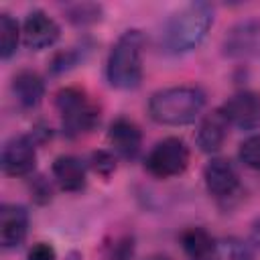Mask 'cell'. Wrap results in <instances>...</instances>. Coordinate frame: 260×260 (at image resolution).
<instances>
[{"label": "cell", "instance_id": "obj_23", "mask_svg": "<svg viewBox=\"0 0 260 260\" xmlns=\"http://www.w3.org/2000/svg\"><path fill=\"white\" fill-rule=\"evenodd\" d=\"M26 260H57V252L51 244L47 242H37L28 254H26Z\"/></svg>", "mask_w": 260, "mask_h": 260}, {"label": "cell", "instance_id": "obj_9", "mask_svg": "<svg viewBox=\"0 0 260 260\" xmlns=\"http://www.w3.org/2000/svg\"><path fill=\"white\" fill-rule=\"evenodd\" d=\"M203 181H205L209 195H213L219 201L232 199L240 191V175L236 167L228 158H221V156H215L205 165Z\"/></svg>", "mask_w": 260, "mask_h": 260}, {"label": "cell", "instance_id": "obj_10", "mask_svg": "<svg viewBox=\"0 0 260 260\" xmlns=\"http://www.w3.org/2000/svg\"><path fill=\"white\" fill-rule=\"evenodd\" d=\"M232 126L252 130L260 124V93L252 89H240L219 106Z\"/></svg>", "mask_w": 260, "mask_h": 260}, {"label": "cell", "instance_id": "obj_1", "mask_svg": "<svg viewBox=\"0 0 260 260\" xmlns=\"http://www.w3.org/2000/svg\"><path fill=\"white\" fill-rule=\"evenodd\" d=\"M213 24V8L207 2H191L173 12L160 28V47L169 55H183L201 45Z\"/></svg>", "mask_w": 260, "mask_h": 260}, {"label": "cell", "instance_id": "obj_16", "mask_svg": "<svg viewBox=\"0 0 260 260\" xmlns=\"http://www.w3.org/2000/svg\"><path fill=\"white\" fill-rule=\"evenodd\" d=\"M181 246L189 260H205L215 246V238L203 228H187L181 234Z\"/></svg>", "mask_w": 260, "mask_h": 260}, {"label": "cell", "instance_id": "obj_17", "mask_svg": "<svg viewBox=\"0 0 260 260\" xmlns=\"http://www.w3.org/2000/svg\"><path fill=\"white\" fill-rule=\"evenodd\" d=\"M205 260H254V254L242 240L221 238L215 240V246Z\"/></svg>", "mask_w": 260, "mask_h": 260}, {"label": "cell", "instance_id": "obj_13", "mask_svg": "<svg viewBox=\"0 0 260 260\" xmlns=\"http://www.w3.org/2000/svg\"><path fill=\"white\" fill-rule=\"evenodd\" d=\"M230 126L232 124L228 122V118H225L221 108H215L209 114H205L203 120L199 122L197 134H195V142H197L199 150L207 152V154L217 152L223 146L225 138H228Z\"/></svg>", "mask_w": 260, "mask_h": 260}, {"label": "cell", "instance_id": "obj_18", "mask_svg": "<svg viewBox=\"0 0 260 260\" xmlns=\"http://www.w3.org/2000/svg\"><path fill=\"white\" fill-rule=\"evenodd\" d=\"M20 37H22V26L8 12H2L0 14V57L4 61L16 53Z\"/></svg>", "mask_w": 260, "mask_h": 260}, {"label": "cell", "instance_id": "obj_4", "mask_svg": "<svg viewBox=\"0 0 260 260\" xmlns=\"http://www.w3.org/2000/svg\"><path fill=\"white\" fill-rule=\"evenodd\" d=\"M55 108L61 116V128L67 138L89 134L100 124V108L81 87H61L55 93Z\"/></svg>", "mask_w": 260, "mask_h": 260}, {"label": "cell", "instance_id": "obj_11", "mask_svg": "<svg viewBox=\"0 0 260 260\" xmlns=\"http://www.w3.org/2000/svg\"><path fill=\"white\" fill-rule=\"evenodd\" d=\"M108 142L118 156L132 160L142 148V130L134 120L120 116L108 128Z\"/></svg>", "mask_w": 260, "mask_h": 260}, {"label": "cell", "instance_id": "obj_8", "mask_svg": "<svg viewBox=\"0 0 260 260\" xmlns=\"http://www.w3.org/2000/svg\"><path fill=\"white\" fill-rule=\"evenodd\" d=\"M221 51L232 59H248L260 55V22L242 20L236 22L221 41Z\"/></svg>", "mask_w": 260, "mask_h": 260}, {"label": "cell", "instance_id": "obj_3", "mask_svg": "<svg viewBox=\"0 0 260 260\" xmlns=\"http://www.w3.org/2000/svg\"><path fill=\"white\" fill-rule=\"evenodd\" d=\"M144 35L138 28L124 30L112 45L106 61V77L116 89H136L142 81Z\"/></svg>", "mask_w": 260, "mask_h": 260}, {"label": "cell", "instance_id": "obj_21", "mask_svg": "<svg viewBox=\"0 0 260 260\" xmlns=\"http://www.w3.org/2000/svg\"><path fill=\"white\" fill-rule=\"evenodd\" d=\"M89 167L102 175V177H110L116 171V156L110 150H95L89 156Z\"/></svg>", "mask_w": 260, "mask_h": 260}, {"label": "cell", "instance_id": "obj_5", "mask_svg": "<svg viewBox=\"0 0 260 260\" xmlns=\"http://www.w3.org/2000/svg\"><path fill=\"white\" fill-rule=\"evenodd\" d=\"M189 146L179 136H167L158 140L144 158V169L156 179H173L187 171Z\"/></svg>", "mask_w": 260, "mask_h": 260}, {"label": "cell", "instance_id": "obj_7", "mask_svg": "<svg viewBox=\"0 0 260 260\" xmlns=\"http://www.w3.org/2000/svg\"><path fill=\"white\" fill-rule=\"evenodd\" d=\"M61 37V26L45 10L35 8L22 20V41L26 49L43 51L53 47Z\"/></svg>", "mask_w": 260, "mask_h": 260}, {"label": "cell", "instance_id": "obj_15", "mask_svg": "<svg viewBox=\"0 0 260 260\" xmlns=\"http://www.w3.org/2000/svg\"><path fill=\"white\" fill-rule=\"evenodd\" d=\"M12 93L18 102L20 108H37L41 104V100L45 98V81L37 71L30 69H22L12 77Z\"/></svg>", "mask_w": 260, "mask_h": 260}, {"label": "cell", "instance_id": "obj_20", "mask_svg": "<svg viewBox=\"0 0 260 260\" xmlns=\"http://www.w3.org/2000/svg\"><path fill=\"white\" fill-rule=\"evenodd\" d=\"M67 18L73 24H91L102 18V6L98 4H73L67 8Z\"/></svg>", "mask_w": 260, "mask_h": 260}, {"label": "cell", "instance_id": "obj_14", "mask_svg": "<svg viewBox=\"0 0 260 260\" xmlns=\"http://www.w3.org/2000/svg\"><path fill=\"white\" fill-rule=\"evenodd\" d=\"M51 173L55 183L67 193H77L85 187L87 171L83 160L75 154H59L51 165Z\"/></svg>", "mask_w": 260, "mask_h": 260}, {"label": "cell", "instance_id": "obj_19", "mask_svg": "<svg viewBox=\"0 0 260 260\" xmlns=\"http://www.w3.org/2000/svg\"><path fill=\"white\" fill-rule=\"evenodd\" d=\"M238 156L244 162V167L260 173V134H252L246 140L240 142Z\"/></svg>", "mask_w": 260, "mask_h": 260}, {"label": "cell", "instance_id": "obj_12", "mask_svg": "<svg viewBox=\"0 0 260 260\" xmlns=\"http://www.w3.org/2000/svg\"><path fill=\"white\" fill-rule=\"evenodd\" d=\"M28 234V211L18 203H4L0 209V244L10 250L24 242Z\"/></svg>", "mask_w": 260, "mask_h": 260}, {"label": "cell", "instance_id": "obj_2", "mask_svg": "<svg viewBox=\"0 0 260 260\" xmlns=\"http://www.w3.org/2000/svg\"><path fill=\"white\" fill-rule=\"evenodd\" d=\"M205 106V91L197 85H173L154 91L148 100V114L162 126H185L199 118Z\"/></svg>", "mask_w": 260, "mask_h": 260}, {"label": "cell", "instance_id": "obj_25", "mask_svg": "<svg viewBox=\"0 0 260 260\" xmlns=\"http://www.w3.org/2000/svg\"><path fill=\"white\" fill-rule=\"evenodd\" d=\"M252 240L260 246V219L254 223V228H252Z\"/></svg>", "mask_w": 260, "mask_h": 260}, {"label": "cell", "instance_id": "obj_22", "mask_svg": "<svg viewBox=\"0 0 260 260\" xmlns=\"http://www.w3.org/2000/svg\"><path fill=\"white\" fill-rule=\"evenodd\" d=\"M77 61H79V53L73 51V49H67V51L57 53V55L51 59L49 69H51V73H63V71L73 69V67L77 65Z\"/></svg>", "mask_w": 260, "mask_h": 260}, {"label": "cell", "instance_id": "obj_6", "mask_svg": "<svg viewBox=\"0 0 260 260\" xmlns=\"http://www.w3.org/2000/svg\"><path fill=\"white\" fill-rule=\"evenodd\" d=\"M2 171L8 177H26L35 171L37 165V148L35 140L26 134L12 136L2 146Z\"/></svg>", "mask_w": 260, "mask_h": 260}, {"label": "cell", "instance_id": "obj_24", "mask_svg": "<svg viewBox=\"0 0 260 260\" xmlns=\"http://www.w3.org/2000/svg\"><path fill=\"white\" fill-rule=\"evenodd\" d=\"M37 185H39V187H37V189H32V193H35V199H37L39 203H45V201H49V199H51V187H49L45 181H39Z\"/></svg>", "mask_w": 260, "mask_h": 260}, {"label": "cell", "instance_id": "obj_26", "mask_svg": "<svg viewBox=\"0 0 260 260\" xmlns=\"http://www.w3.org/2000/svg\"><path fill=\"white\" fill-rule=\"evenodd\" d=\"M144 260H173V258L167 256V254H150V256H146Z\"/></svg>", "mask_w": 260, "mask_h": 260}]
</instances>
